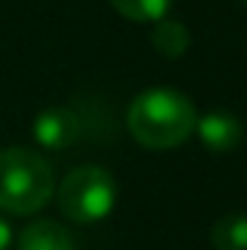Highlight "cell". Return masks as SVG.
<instances>
[{
  "label": "cell",
  "mask_w": 247,
  "mask_h": 250,
  "mask_svg": "<svg viewBox=\"0 0 247 250\" xmlns=\"http://www.w3.org/2000/svg\"><path fill=\"white\" fill-rule=\"evenodd\" d=\"M198 125V111L175 87H148L134 96L128 108L131 137L154 151H166L186 143Z\"/></svg>",
  "instance_id": "obj_1"
},
{
  "label": "cell",
  "mask_w": 247,
  "mask_h": 250,
  "mask_svg": "<svg viewBox=\"0 0 247 250\" xmlns=\"http://www.w3.org/2000/svg\"><path fill=\"white\" fill-rule=\"evenodd\" d=\"M56 192L53 166L32 148L0 151V209L12 215H32Z\"/></svg>",
  "instance_id": "obj_2"
},
{
  "label": "cell",
  "mask_w": 247,
  "mask_h": 250,
  "mask_svg": "<svg viewBox=\"0 0 247 250\" xmlns=\"http://www.w3.org/2000/svg\"><path fill=\"white\" fill-rule=\"evenodd\" d=\"M117 184L102 166H79L59 184V209L76 224H96L111 215Z\"/></svg>",
  "instance_id": "obj_3"
},
{
  "label": "cell",
  "mask_w": 247,
  "mask_h": 250,
  "mask_svg": "<svg viewBox=\"0 0 247 250\" xmlns=\"http://www.w3.org/2000/svg\"><path fill=\"white\" fill-rule=\"evenodd\" d=\"M32 137L38 146H44L50 151H64L82 137V120L76 111H70L64 105L44 108L32 123Z\"/></svg>",
  "instance_id": "obj_4"
},
{
  "label": "cell",
  "mask_w": 247,
  "mask_h": 250,
  "mask_svg": "<svg viewBox=\"0 0 247 250\" xmlns=\"http://www.w3.org/2000/svg\"><path fill=\"white\" fill-rule=\"evenodd\" d=\"M198 137H201V146L212 154H227L233 148L242 146V137H245V125L242 120L233 114V111H209L204 117H198V125H195Z\"/></svg>",
  "instance_id": "obj_5"
},
{
  "label": "cell",
  "mask_w": 247,
  "mask_h": 250,
  "mask_svg": "<svg viewBox=\"0 0 247 250\" xmlns=\"http://www.w3.org/2000/svg\"><path fill=\"white\" fill-rule=\"evenodd\" d=\"M18 250H76V245L64 224L53 218H38L21 230Z\"/></svg>",
  "instance_id": "obj_6"
},
{
  "label": "cell",
  "mask_w": 247,
  "mask_h": 250,
  "mask_svg": "<svg viewBox=\"0 0 247 250\" xmlns=\"http://www.w3.org/2000/svg\"><path fill=\"white\" fill-rule=\"evenodd\" d=\"M151 44L163 59H181L192 44V35H189L186 23L172 21V18H160L151 29Z\"/></svg>",
  "instance_id": "obj_7"
},
{
  "label": "cell",
  "mask_w": 247,
  "mask_h": 250,
  "mask_svg": "<svg viewBox=\"0 0 247 250\" xmlns=\"http://www.w3.org/2000/svg\"><path fill=\"white\" fill-rule=\"evenodd\" d=\"M209 242L215 250H247V212L221 215L209 230Z\"/></svg>",
  "instance_id": "obj_8"
},
{
  "label": "cell",
  "mask_w": 247,
  "mask_h": 250,
  "mask_svg": "<svg viewBox=\"0 0 247 250\" xmlns=\"http://www.w3.org/2000/svg\"><path fill=\"white\" fill-rule=\"evenodd\" d=\"M111 6L128 18V21H137V23H157L160 18L169 15L172 9V0H111Z\"/></svg>",
  "instance_id": "obj_9"
},
{
  "label": "cell",
  "mask_w": 247,
  "mask_h": 250,
  "mask_svg": "<svg viewBox=\"0 0 247 250\" xmlns=\"http://www.w3.org/2000/svg\"><path fill=\"white\" fill-rule=\"evenodd\" d=\"M12 248V224L0 215V250H9Z\"/></svg>",
  "instance_id": "obj_10"
},
{
  "label": "cell",
  "mask_w": 247,
  "mask_h": 250,
  "mask_svg": "<svg viewBox=\"0 0 247 250\" xmlns=\"http://www.w3.org/2000/svg\"><path fill=\"white\" fill-rule=\"evenodd\" d=\"M239 3H242V6H247V0H239Z\"/></svg>",
  "instance_id": "obj_11"
}]
</instances>
